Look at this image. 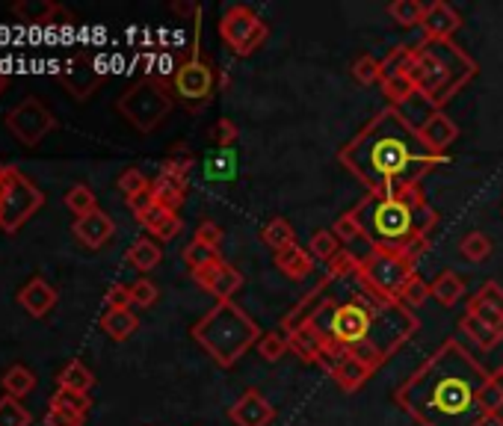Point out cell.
<instances>
[{"instance_id":"12","label":"cell","mask_w":503,"mask_h":426,"mask_svg":"<svg viewBox=\"0 0 503 426\" xmlns=\"http://www.w3.org/2000/svg\"><path fill=\"white\" fill-rule=\"evenodd\" d=\"M6 128L24 148H33L57 128V119L39 98H24L6 113Z\"/></svg>"},{"instance_id":"54","label":"cell","mask_w":503,"mask_h":426,"mask_svg":"<svg viewBox=\"0 0 503 426\" xmlns=\"http://www.w3.org/2000/svg\"><path fill=\"white\" fill-rule=\"evenodd\" d=\"M331 231H335V237L340 240V243H352V240H365L361 237V228H358V222L352 219V213L347 210L344 217H340L335 226H331Z\"/></svg>"},{"instance_id":"46","label":"cell","mask_w":503,"mask_h":426,"mask_svg":"<svg viewBox=\"0 0 503 426\" xmlns=\"http://www.w3.org/2000/svg\"><path fill=\"white\" fill-rule=\"evenodd\" d=\"M30 412L15 397H0V426H30Z\"/></svg>"},{"instance_id":"55","label":"cell","mask_w":503,"mask_h":426,"mask_svg":"<svg viewBox=\"0 0 503 426\" xmlns=\"http://www.w3.org/2000/svg\"><path fill=\"white\" fill-rule=\"evenodd\" d=\"M214 139H216L219 148H231L240 139V130H237V125L231 119H219L216 128H214Z\"/></svg>"},{"instance_id":"1","label":"cell","mask_w":503,"mask_h":426,"mask_svg":"<svg viewBox=\"0 0 503 426\" xmlns=\"http://www.w3.org/2000/svg\"><path fill=\"white\" fill-rule=\"evenodd\" d=\"M491 373L459 341H441L394 391V403L418 426H486L482 388Z\"/></svg>"},{"instance_id":"23","label":"cell","mask_w":503,"mask_h":426,"mask_svg":"<svg viewBox=\"0 0 503 426\" xmlns=\"http://www.w3.org/2000/svg\"><path fill=\"white\" fill-rule=\"evenodd\" d=\"M190 181L184 175H172V172H160L157 181H151V192H154V201L169 210H175L184 205Z\"/></svg>"},{"instance_id":"52","label":"cell","mask_w":503,"mask_h":426,"mask_svg":"<svg viewBox=\"0 0 503 426\" xmlns=\"http://www.w3.org/2000/svg\"><path fill=\"white\" fill-rule=\"evenodd\" d=\"M84 414H75L63 409V405H50L48 403V412H45V426H84Z\"/></svg>"},{"instance_id":"47","label":"cell","mask_w":503,"mask_h":426,"mask_svg":"<svg viewBox=\"0 0 503 426\" xmlns=\"http://www.w3.org/2000/svg\"><path fill=\"white\" fill-rule=\"evenodd\" d=\"M382 93H385V95L391 98V107H397L400 101L418 98L411 77H388V80H382Z\"/></svg>"},{"instance_id":"29","label":"cell","mask_w":503,"mask_h":426,"mask_svg":"<svg viewBox=\"0 0 503 426\" xmlns=\"http://www.w3.org/2000/svg\"><path fill=\"white\" fill-rule=\"evenodd\" d=\"M459 332H465L471 341L477 343V347L482 350V352H489V350H495L498 343L503 341V332H498V329H491V326H486V323L482 320H477L474 314H462V320H459Z\"/></svg>"},{"instance_id":"4","label":"cell","mask_w":503,"mask_h":426,"mask_svg":"<svg viewBox=\"0 0 503 426\" xmlns=\"http://www.w3.org/2000/svg\"><path fill=\"white\" fill-rule=\"evenodd\" d=\"M349 213L370 249L409 252L411 258H420L429 249V235L438 226V210L420 187H402L391 196L367 192Z\"/></svg>"},{"instance_id":"15","label":"cell","mask_w":503,"mask_h":426,"mask_svg":"<svg viewBox=\"0 0 503 426\" xmlns=\"http://www.w3.org/2000/svg\"><path fill=\"white\" fill-rule=\"evenodd\" d=\"M323 368L331 379H335V385L340 391H358L365 388V382L374 377V368H370L367 361H361L358 355H349V352H338V350H329L323 355Z\"/></svg>"},{"instance_id":"57","label":"cell","mask_w":503,"mask_h":426,"mask_svg":"<svg viewBox=\"0 0 503 426\" xmlns=\"http://www.w3.org/2000/svg\"><path fill=\"white\" fill-rule=\"evenodd\" d=\"M107 308H130L134 302H130V284H113V288L107 290Z\"/></svg>"},{"instance_id":"17","label":"cell","mask_w":503,"mask_h":426,"mask_svg":"<svg viewBox=\"0 0 503 426\" xmlns=\"http://www.w3.org/2000/svg\"><path fill=\"white\" fill-rule=\"evenodd\" d=\"M459 27H462V15L447 4V0H432L427 6L424 22H420L424 42H453Z\"/></svg>"},{"instance_id":"51","label":"cell","mask_w":503,"mask_h":426,"mask_svg":"<svg viewBox=\"0 0 503 426\" xmlns=\"http://www.w3.org/2000/svg\"><path fill=\"white\" fill-rule=\"evenodd\" d=\"M216 258H223V255L214 252V249H207V246H201V243H190V246L184 249V263L190 267V272L207 267V263L216 261Z\"/></svg>"},{"instance_id":"43","label":"cell","mask_w":503,"mask_h":426,"mask_svg":"<svg viewBox=\"0 0 503 426\" xmlns=\"http://www.w3.org/2000/svg\"><path fill=\"white\" fill-rule=\"evenodd\" d=\"M358 261H361V258L356 255V252L340 249L338 255L326 263V276H329V279H335V281L347 279V276H356V272H358Z\"/></svg>"},{"instance_id":"50","label":"cell","mask_w":503,"mask_h":426,"mask_svg":"<svg viewBox=\"0 0 503 426\" xmlns=\"http://www.w3.org/2000/svg\"><path fill=\"white\" fill-rule=\"evenodd\" d=\"M468 314H474V317L486 323V326L503 332V311L486 306V302H480L477 297H471V299H468Z\"/></svg>"},{"instance_id":"39","label":"cell","mask_w":503,"mask_h":426,"mask_svg":"<svg viewBox=\"0 0 503 426\" xmlns=\"http://www.w3.org/2000/svg\"><path fill=\"white\" fill-rule=\"evenodd\" d=\"M207 178L210 181H228V178H234V172H237V155H234V148H219L214 151V155L207 157Z\"/></svg>"},{"instance_id":"56","label":"cell","mask_w":503,"mask_h":426,"mask_svg":"<svg viewBox=\"0 0 503 426\" xmlns=\"http://www.w3.org/2000/svg\"><path fill=\"white\" fill-rule=\"evenodd\" d=\"M474 297H477L480 302H486V306L503 311V288H500L498 281H486V284H482V288L474 293Z\"/></svg>"},{"instance_id":"44","label":"cell","mask_w":503,"mask_h":426,"mask_svg":"<svg viewBox=\"0 0 503 426\" xmlns=\"http://www.w3.org/2000/svg\"><path fill=\"white\" fill-rule=\"evenodd\" d=\"M432 297V290H429V281H424L415 272V276H411L409 281H406V288H402V297H400V302L402 306H406L409 311H415V308H420L424 306V302Z\"/></svg>"},{"instance_id":"10","label":"cell","mask_w":503,"mask_h":426,"mask_svg":"<svg viewBox=\"0 0 503 426\" xmlns=\"http://www.w3.org/2000/svg\"><path fill=\"white\" fill-rule=\"evenodd\" d=\"M219 36L237 57H252L269 39V24L249 4H231L219 18Z\"/></svg>"},{"instance_id":"59","label":"cell","mask_w":503,"mask_h":426,"mask_svg":"<svg viewBox=\"0 0 503 426\" xmlns=\"http://www.w3.org/2000/svg\"><path fill=\"white\" fill-rule=\"evenodd\" d=\"M172 13H178V15H199L201 9H199V4H172Z\"/></svg>"},{"instance_id":"2","label":"cell","mask_w":503,"mask_h":426,"mask_svg":"<svg viewBox=\"0 0 503 426\" xmlns=\"http://www.w3.org/2000/svg\"><path fill=\"white\" fill-rule=\"evenodd\" d=\"M338 164L367 192L391 196L402 187H420L432 169L447 164V155L429 151L400 107H385L338 151Z\"/></svg>"},{"instance_id":"22","label":"cell","mask_w":503,"mask_h":426,"mask_svg":"<svg viewBox=\"0 0 503 426\" xmlns=\"http://www.w3.org/2000/svg\"><path fill=\"white\" fill-rule=\"evenodd\" d=\"M18 302H22V308L30 317H45L57 306V290L45 279H30L22 288V293H18Z\"/></svg>"},{"instance_id":"24","label":"cell","mask_w":503,"mask_h":426,"mask_svg":"<svg viewBox=\"0 0 503 426\" xmlns=\"http://www.w3.org/2000/svg\"><path fill=\"white\" fill-rule=\"evenodd\" d=\"M287 347L305 364H323V341H320V334L311 329L308 323L294 332H287Z\"/></svg>"},{"instance_id":"11","label":"cell","mask_w":503,"mask_h":426,"mask_svg":"<svg viewBox=\"0 0 503 426\" xmlns=\"http://www.w3.org/2000/svg\"><path fill=\"white\" fill-rule=\"evenodd\" d=\"M214 86H216V75H214V68H210L207 59H201L199 36H196L193 57L175 68L172 89H175V95L184 101L187 110H201L210 98H214Z\"/></svg>"},{"instance_id":"41","label":"cell","mask_w":503,"mask_h":426,"mask_svg":"<svg viewBox=\"0 0 503 426\" xmlns=\"http://www.w3.org/2000/svg\"><path fill=\"white\" fill-rule=\"evenodd\" d=\"M66 208L72 213H77V217H86V213L98 210V199H95V192L89 190L86 184H75L72 190L66 192Z\"/></svg>"},{"instance_id":"28","label":"cell","mask_w":503,"mask_h":426,"mask_svg":"<svg viewBox=\"0 0 503 426\" xmlns=\"http://www.w3.org/2000/svg\"><path fill=\"white\" fill-rule=\"evenodd\" d=\"M429 290H432V297L441 302V306L453 308L462 297H465V279H462L459 272H453V270H441L438 276L429 281Z\"/></svg>"},{"instance_id":"38","label":"cell","mask_w":503,"mask_h":426,"mask_svg":"<svg viewBox=\"0 0 503 426\" xmlns=\"http://www.w3.org/2000/svg\"><path fill=\"white\" fill-rule=\"evenodd\" d=\"M459 255L471 263H482L491 255V240L482 231H468L465 237L459 240Z\"/></svg>"},{"instance_id":"16","label":"cell","mask_w":503,"mask_h":426,"mask_svg":"<svg viewBox=\"0 0 503 426\" xmlns=\"http://www.w3.org/2000/svg\"><path fill=\"white\" fill-rule=\"evenodd\" d=\"M228 418L234 426H269L276 421V405L258 388H246L237 403H231Z\"/></svg>"},{"instance_id":"33","label":"cell","mask_w":503,"mask_h":426,"mask_svg":"<svg viewBox=\"0 0 503 426\" xmlns=\"http://www.w3.org/2000/svg\"><path fill=\"white\" fill-rule=\"evenodd\" d=\"M0 385H4V394H6V397L22 400V397H27V394L36 388V377H33V370L24 368V364H13V368H9V370L4 373V379H0Z\"/></svg>"},{"instance_id":"21","label":"cell","mask_w":503,"mask_h":426,"mask_svg":"<svg viewBox=\"0 0 503 426\" xmlns=\"http://www.w3.org/2000/svg\"><path fill=\"white\" fill-rule=\"evenodd\" d=\"M137 222L143 226L148 235H154L160 240H175L181 235V228H184V219H181V213L169 210L163 205H151L143 217H137Z\"/></svg>"},{"instance_id":"8","label":"cell","mask_w":503,"mask_h":426,"mask_svg":"<svg viewBox=\"0 0 503 426\" xmlns=\"http://www.w3.org/2000/svg\"><path fill=\"white\" fill-rule=\"evenodd\" d=\"M175 101L169 95V89L163 80L146 77L128 89V93L116 101V110L128 119V125H134L139 134H151L166 121V116L172 113Z\"/></svg>"},{"instance_id":"25","label":"cell","mask_w":503,"mask_h":426,"mask_svg":"<svg viewBox=\"0 0 503 426\" xmlns=\"http://www.w3.org/2000/svg\"><path fill=\"white\" fill-rule=\"evenodd\" d=\"M276 267L285 272L287 279L302 281V279H308L311 272H314V258H311L308 249H302L299 243H296V246L278 252V255H276Z\"/></svg>"},{"instance_id":"36","label":"cell","mask_w":503,"mask_h":426,"mask_svg":"<svg viewBox=\"0 0 503 426\" xmlns=\"http://www.w3.org/2000/svg\"><path fill=\"white\" fill-rule=\"evenodd\" d=\"M482 405L489 412V421L503 426V368L489 377L486 388H482Z\"/></svg>"},{"instance_id":"60","label":"cell","mask_w":503,"mask_h":426,"mask_svg":"<svg viewBox=\"0 0 503 426\" xmlns=\"http://www.w3.org/2000/svg\"><path fill=\"white\" fill-rule=\"evenodd\" d=\"M6 84H9L6 75H0V93H4V89H6Z\"/></svg>"},{"instance_id":"45","label":"cell","mask_w":503,"mask_h":426,"mask_svg":"<svg viewBox=\"0 0 503 426\" xmlns=\"http://www.w3.org/2000/svg\"><path fill=\"white\" fill-rule=\"evenodd\" d=\"M116 187H119V192H122V196H125V201H128V199H137L139 192L151 190V181H148V178H146V175H143V172H139V169H134V166H130V169H125V172H122V175H119Z\"/></svg>"},{"instance_id":"5","label":"cell","mask_w":503,"mask_h":426,"mask_svg":"<svg viewBox=\"0 0 503 426\" xmlns=\"http://www.w3.org/2000/svg\"><path fill=\"white\" fill-rule=\"evenodd\" d=\"M477 71L480 66L474 57L465 54L456 42H424L418 45L409 77L418 98L429 110H441L477 77Z\"/></svg>"},{"instance_id":"27","label":"cell","mask_w":503,"mask_h":426,"mask_svg":"<svg viewBox=\"0 0 503 426\" xmlns=\"http://www.w3.org/2000/svg\"><path fill=\"white\" fill-rule=\"evenodd\" d=\"M101 329H104V334L110 341L122 343L139 329V320L130 308H107L104 317H101Z\"/></svg>"},{"instance_id":"37","label":"cell","mask_w":503,"mask_h":426,"mask_svg":"<svg viewBox=\"0 0 503 426\" xmlns=\"http://www.w3.org/2000/svg\"><path fill=\"white\" fill-rule=\"evenodd\" d=\"M308 252H311V258L314 261H331L340 252V240L335 237V231L331 228H317L314 235H311L308 240Z\"/></svg>"},{"instance_id":"13","label":"cell","mask_w":503,"mask_h":426,"mask_svg":"<svg viewBox=\"0 0 503 426\" xmlns=\"http://www.w3.org/2000/svg\"><path fill=\"white\" fill-rule=\"evenodd\" d=\"M101 80H104V75L98 71L95 59L89 54H84V50L68 59V63L63 66V71L57 75V84L63 86L75 101L93 98V93L101 86Z\"/></svg>"},{"instance_id":"30","label":"cell","mask_w":503,"mask_h":426,"mask_svg":"<svg viewBox=\"0 0 503 426\" xmlns=\"http://www.w3.org/2000/svg\"><path fill=\"white\" fill-rule=\"evenodd\" d=\"M57 385L63 391H75V394H89V388L95 385V373L86 368L84 361H77L72 359L66 364L63 370H59V377H57Z\"/></svg>"},{"instance_id":"14","label":"cell","mask_w":503,"mask_h":426,"mask_svg":"<svg viewBox=\"0 0 503 426\" xmlns=\"http://www.w3.org/2000/svg\"><path fill=\"white\" fill-rule=\"evenodd\" d=\"M193 279L201 290H207L216 302H234L237 290L243 288V272L231 267L225 258L210 261L207 267L193 270Z\"/></svg>"},{"instance_id":"18","label":"cell","mask_w":503,"mask_h":426,"mask_svg":"<svg viewBox=\"0 0 503 426\" xmlns=\"http://www.w3.org/2000/svg\"><path fill=\"white\" fill-rule=\"evenodd\" d=\"M418 134H420V139H424V146L429 151H436V155H447V148L459 139V125L445 113V110H429L424 125L418 128Z\"/></svg>"},{"instance_id":"31","label":"cell","mask_w":503,"mask_h":426,"mask_svg":"<svg viewBox=\"0 0 503 426\" xmlns=\"http://www.w3.org/2000/svg\"><path fill=\"white\" fill-rule=\"evenodd\" d=\"M260 240H264V246H269L278 255V252L296 246V231H294V226H290L285 217H276V219H269L264 228H260Z\"/></svg>"},{"instance_id":"58","label":"cell","mask_w":503,"mask_h":426,"mask_svg":"<svg viewBox=\"0 0 503 426\" xmlns=\"http://www.w3.org/2000/svg\"><path fill=\"white\" fill-rule=\"evenodd\" d=\"M154 205V192L151 190H146V192H139L137 199H128V208L134 210V217H143V213Z\"/></svg>"},{"instance_id":"35","label":"cell","mask_w":503,"mask_h":426,"mask_svg":"<svg viewBox=\"0 0 503 426\" xmlns=\"http://www.w3.org/2000/svg\"><path fill=\"white\" fill-rule=\"evenodd\" d=\"M388 15L400 27H420L427 15V4H420V0H394V4H388Z\"/></svg>"},{"instance_id":"19","label":"cell","mask_w":503,"mask_h":426,"mask_svg":"<svg viewBox=\"0 0 503 426\" xmlns=\"http://www.w3.org/2000/svg\"><path fill=\"white\" fill-rule=\"evenodd\" d=\"M72 235L84 243L86 249H104L110 240L116 235V222L107 217L104 210H93L86 217H77L72 226Z\"/></svg>"},{"instance_id":"40","label":"cell","mask_w":503,"mask_h":426,"mask_svg":"<svg viewBox=\"0 0 503 426\" xmlns=\"http://www.w3.org/2000/svg\"><path fill=\"white\" fill-rule=\"evenodd\" d=\"M287 352H290L287 338H285L281 332H267V334H260V341H258V355H260L264 361L276 364V361L285 359Z\"/></svg>"},{"instance_id":"6","label":"cell","mask_w":503,"mask_h":426,"mask_svg":"<svg viewBox=\"0 0 503 426\" xmlns=\"http://www.w3.org/2000/svg\"><path fill=\"white\" fill-rule=\"evenodd\" d=\"M193 341L205 350L210 359L216 361V368H234L243 355L258 347L260 329L249 314L237 306V302H216L214 308H207L193 323Z\"/></svg>"},{"instance_id":"34","label":"cell","mask_w":503,"mask_h":426,"mask_svg":"<svg viewBox=\"0 0 503 426\" xmlns=\"http://www.w3.org/2000/svg\"><path fill=\"white\" fill-rule=\"evenodd\" d=\"M415 54H418V48L397 45L385 59H382V80H388V77H409L411 75V66H415Z\"/></svg>"},{"instance_id":"53","label":"cell","mask_w":503,"mask_h":426,"mask_svg":"<svg viewBox=\"0 0 503 426\" xmlns=\"http://www.w3.org/2000/svg\"><path fill=\"white\" fill-rule=\"evenodd\" d=\"M193 243H201V246L219 252V243H223V228H219L216 222H210V219L199 222L196 235H193Z\"/></svg>"},{"instance_id":"20","label":"cell","mask_w":503,"mask_h":426,"mask_svg":"<svg viewBox=\"0 0 503 426\" xmlns=\"http://www.w3.org/2000/svg\"><path fill=\"white\" fill-rule=\"evenodd\" d=\"M331 281L335 279H329V276H323L317 284H314V290H308L305 297H302L294 308H290L285 317H281V329H287V332H294V329H299V326H305V323L314 317V311L320 308V302L326 299V293H329V288H331Z\"/></svg>"},{"instance_id":"42","label":"cell","mask_w":503,"mask_h":426,"mask_svg":"<svg viewBox=\"0 0 503 426\" xmlns=\"http://www.w3.org/2000/svg\"><path fill=\"white\" fill-rule=\"evenodd\" d=\"M352 77H356V84H361V86L382 84V63L376 57L361 54L356 63H352Z\"/></svg>"},{"instance_id":"9","label":"cell","mask_w":503,"mask_h":426,"mask_svg":"<svg viewBox=\"0 0 503 426\" xmlns=\"http://www.w3.org/2000/svg\"><path fill=\"white\" fill-rule=\"evenodd\" d=\"M45 205V192L15 166L0 164V228L15 235Z\"/></svg>"},{"instance_id":"26","label":"cell","mask_w":503,"mask_h":426,"mask_svg":"<svg viewBox=\"0 0 503 426\" xmlns=\"http://www.w3.org/2000/svg\"><path fill=\"white\" fill-rule=\"evenodd\" d=\"M57 9H59V4H54V0H18V4H13V15L22 24L50 27Z\"/></svg>"},{"instance_id":"32","label":"cell","mask_w":503,"mask_h":426,"mask_svg":"<svg viewBox=\"0 0 503 426\" xmlns=\"http://www.w3.org/2000/svg\"><path fill=\"white\" fill-rule=\"evenodd\" d=\"M160 261H163V252H160V246L151 237H139L134 246L128 249V263L139 272H151Z\"/></svg>"},{"instance_id":"48","label":"cell","mask_w":503,"mask_h":426,"mask_svg":"<svg viewBox=\"0 0 503 426\" xmlns=\"http://www.w3.org/2000/svg\"><path fill=\"white\" fill-rule=\"evenodd\" d=\"M157 299H160V290L151 279H137L130 284V302H134L137 308H151Z\"/></svg>"},{"instance_id":"7","label":"cell","mask_w":503,"mask_h":426,"mask_svg":"<svg viewBox=\"0 0 503 426\" xmlns=\"http://www.w3.org/2000/svg\"><path fill=\"white\" fill-rule=\"evenodd\" d=\"M418 272V258H411L409 252H385V249H370L365 258L358 261V281L374 293V297L385 302H400L406 281Z\"/></svg>"},{"instance_id":"3","label":"cell","mask_w":503,"mask_h":426,"mask_svg":"<svg viewBox=\"0 0 503 426\" xmlns=\"http://www.w3.org/2000/svg\"><path fill=\"white\" fill-rule=\"evenodd\" d=\"M308 326L323 341V355L329 350L349 352L379 370L391 355L406 347L420 323L402 302L379 299L358 281V290H352L347 299L326 297L320 302Z\"/></svg>"},{"instance_id":"49","label":"cell","mask_w":503,"mask_h":426,"mask_svg":"<svg viewBox=\"0 0 503 426\" xmlns=\"http://www.w3.org/2000/svg\"><path fill=\"white\" fill-rule=\"evenodd\" d=\"M50 405H63V409L68 412H75V414H84L86 418V412H89V394H75V391H63V388H57V394L50 397Z\"/></svg>"}]
</instances>
